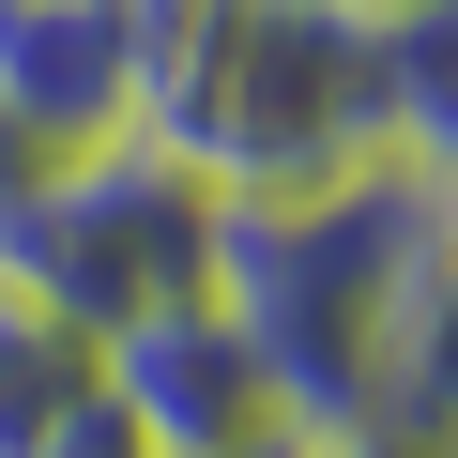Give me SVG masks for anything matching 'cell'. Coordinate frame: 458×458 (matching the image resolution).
Wrapping results in <instances>:
<instances>
[{"mask_svg": "<svg viewBox=\"0 0 458 458\" xmlns=\"http://www.w3.org/2000/svg\"><path fill=\"white\" fill-rule=\"evenodd\" d=\"M153 16V153L214 214H276L382 168V16L352 0H138Z\"/></svg>", "mask_w": 458, "mask_h": 458, "instance_id": "cell-1", "label": "cell"}, {"mask_svg": "<svg viewBox=\"0 0 458 458\" xmlns=\"http://www.w3.org/2000/svg\"><path fill=\"white\" fill-rule=\"evenodd\" d=\"M443 229H458V183L382 153V168H352L321 199L214 214V306L260 336V367H276V397L306 428H382L412 306L443 276Z\"/></svg>", "mask_w": 458, "mask_h": 458, "instance_id": "cell-2", "label": "cell"}, {"mask_svg": "<svg viewBox=\"0 0 458 458\" xmlns=\"http://www.w3.org/2000/svg\"><path fill=\"white\" fill-rule=\"evenodd\" d=\"M0 276H16L47 321H77L92 352H123V336L214 306V199L153 138L62 153V168L0 153Z\"/></svg>", "mask_w": 458, "mask_h": 458, "instance_id": "cell-3", "label": "cell"}, {"mask_svg": "<svg viewBox=\"0 0 458 458\" xmlns=\"http://www.w3.org/2000/svg\"><path fill=\"white\" fill-rule=\"evenodd\" d=\"M153 123V16L138 0H0V153H123Z\"/></svg>", "mask_w": 458, "mask_h": 458, "instance_id": "cell-4", "label": "cell"}, {"mask_svg": "<svg viewBox=\"0 0 458 458\" xmlns=\"http://www.w3.org/2000/svg\"><path fill=\"white\" fill-rule=\"evenodd\" d=\"M107 397L153 428V458H229V443H260V428H306L229 306H183V321L123 336V352H107Z\"/></svg>", "mask_w": 458, "mask_h": 458, "instance_id": "cell-5", "label": "cell"}, {"mask_svg": "<svg viewBox=\"0 0 458 458\" xmlns=\"http://www.w3.org/2000/svg\"><path fill=\"white\" fill-rule=\"evenodd\" d=\"M92 367H107V352H92L77 321H47L16 276H0V458H31V443L92 397Z\"/></svg>", "mask_w": 458, "mask_h": 458, "instance_id": "cell-6", "label": "cell"}, {"mask_svg": "<svg viewBox=\"0 0 458 458\" xmlns=\"http://www.w3.org/2000/svg\"><path fill=\"white\" fill-rule=\"evenodd\" d=\"M31 458H153V428H138V412L107 397V367H92V397H77V412H62L47 443H31Z\"/></svg>", "mask_w": 458, "mask_h": 458, "instance_id": "cell-7", "label": "cell"}, {"mask_svg": "<svg viewBox=\"0 0 458 458\" xmlns=\"http://www.w3.org/2000/svg\"><path fill=\"white\" fill-rule=\"evenodd\" d=\"M321 458H428L412 428H321Z\"/></svg>", "mask_w": 458, "mask_h": 458, "instance_id": "cell-8", "label": "cell"}, {"mask_svg": "<svg viewBox=\"0 0 458 458\" xmlns=\"http://www.w3.org/2000/svg\"><path fill=\"white\" fill-rule=\"evenodd\" d=\"M229 458H321V428H260V443H229Z\"/></svg>", "mask_w": 458, "mask_h": 458, "instance_id": "cell-9", "label": "cell"}, {"mask_svg": "<svg viewBox=\"0 0 458 458\" xmlns=\"http://www.w3.org/2000/svg\"><path fill=\"white\" fill-rule=\"evenodd\" d=\"M352 16H412V0H352Z\"/></svg>", "mask_w": 458, "mask_h": 458, "instance_id": "cell-10", "label": "cell"}]
</instances>
